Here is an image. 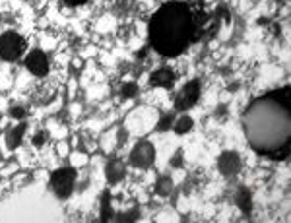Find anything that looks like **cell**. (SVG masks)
<instances>
[{
  "label": "cell",
  "instance_id": "obj_1",
  "mask_svg": "<svg viewBox=\"0 0 291 223\" xmlns=\"http://www.w3.org/2000/svg\"><path fill=\"white\" fill-rule=\"evenodd\" d=\"M216 29V20H210L198 8L186 2L163 4L148 25L150 47L163 56H179L184 49L200 41L206 31Z\"/></svg>",
  "mask_w": 291,
  "mask_h": 223
},
{
  "label": "cell",
  "instance_id": "obj_2",
  "mask_svg": "<svg viewBox=\"0 0 291 223\" xmlns=\"http://www.w3.org/2000/svg\"><path fill=\"white\" fill-rule=\"evenodd\" d=\"M25 49V41L20 33L16 31H6L0 35V56L4 60H16Z\"/></svg>",
  "mask_w": 291,
  "mask_h": 223
},
{
  "label": "cell",
  "instance_id": "obj_3",
  "mask_svg": "<svg viewBox=\"0 0 291 223\" xmlns=\"http://www.w3.org/2000/svg\"><path fill=\"white\" fill-rule=\"evenodd\" d=\"M74 180H76V171L72 167H62V169L53 173L51 184H53V190L57 192L58 198H68L72 194Z\"/></svg>",
  "mask_w": 291,
  "mask_h": 223
},
{
  "label": "cell",
  "instance_id": "obj_4",
  "mask_svg": "<svg viewBox=\"0 0 291 223\" xmlns=\"http://www.w3.org/2000/svg\"><path fill=\"white\" fill-rule=\"evenodd\" d=\"M198 97H200V84L198 82H188L179 91V95L175 99V107L179 111H186V109H190L198 101Z\"/></svg>",
  "mask_w": 291,
  "mask_h": 223
},
{
  "label": "cell",
  "instance_id": "obj_5",
  "mask_svg": "<svg viewBox=\"0 0 291 223\" xmlns=\"http://www.w3.org/2000/svg\"><path fill=\"white\" fill-rule=\"evenodd\" d=\"M154 157H156L154 146L150 142H140L134 150H132V154H130V161H132V165H136V167L146 169V167H150L154 163Z\"/></svg>",
  "mask_w": 291,
  "mask_h": 223
},
{
  "label": "cell",
  "instance_id": "obj_6",
  "mask_svg": "<svg viewBox=\"0 0 291 223\" xmlns=\"http://www.w3.org/2000/svg\"><path fill=\"white\" fill-rule=\"evenodd\" d=\"M25 66L35 76H45L49 72V58L43 51H31L25 56Z\"/></svg>",
  "mask_w": 291,
  "mask_h": 223
},
{
  "label": "cell",
  "instance_id": "obj_7",
  "mask_svg": "<svg viewBox=\"0 0 291 223\" xmlns=\"http://www.w3.org/2000/svg\"><path fill=\"white\" fill-rule=\"evenodd\" d=\"M218 165H220L222 175L231 177V175H237V173H239V169H241V159H239V156H237L235 152H225V154H222V157H220Z\"/></svg>",
  "mask_w": 291,
  "mask_h": 223
},
{
  "label": "cell",
  "instance_id": "obj_8",
  "mask_svg": "<svg viewBox=\"0 0 291 223\" xmlns=\"http://www.w3.org/2000/svg\"><path fill=\"white\" fill-rule=\"evenodd\" d=\"M175 72H171V70H167V68H161V70H157L152 74V78H150V84L152 86H157V88H171L173 84H175Z\"/></svg>",
  "mask_w": 291,
  "mask_h": 223
},
{
  "label": "cell",
  "instance_id": "obj_9",
  "mask_svg": "<svg viewBox=\"0 0 291 223\" xmlns=\"http://www.w3.org/2000/svg\"><path fill=\"white\" fill-rule=\"evenodd\" d=\"M124 173H126V169H124V163L122 161H118V159H113L107 163V180L109 182H118V180H122L124 178Z\"/></svg>",
  "mask_w": 291,
  "mask_h": 223
},
{
  "label": "cell",
  "instance_id": "obj_10",
  "mask_svg": "<svg viewBox=\"0 0 291 223\" xmlns=\"http://www.w3.org/2000/svg\"><path fill=\"white\" fill-rule=\"evenodd\" d=\"M23 132H25V126H23V124L12 128V130L8 132V136H6V146H8V150H16V148L22 144Z\"/></svg>",
  "mask_w": 291,
  "mask_h": 223
},
{
  "label": "cell",
  "instance_id": "obj_11",
  "mask_svg": "<svg viewBox=\"0 0 291 223\" xmlns=\"http://www.w3.org/2000/svg\"><path fill=\"white\" fill-rule=\"evenodd\" d=\"M237 202H239V208L243 210V214L248 216L252 212V202H250V192L246 188H241L239 190V196H237Z\"/></svg>",
  "mask_w": 291,
  "mask_h": 223
},
{
  "label": "cell",
  "instance_id": "obj_12",
  "mask_svg": "<svg viewBox=\"0 0 291 223\" xmlns=\"http://www.w3.org/2000/svg\"><path fill=\"white\" fill-rule=\"evenodd\" d=\"M111 216V194H109V190H105L101 196V222H109Z\"/></svg>",
  "mask_w": 291,
  "mask_h": 223
},
{
  "label": "cell",
  "instance_id": "obj_13",
  "mask_svg": "<svg viewBox=\"0 0 291 223\" xmlns=\"http://www.w3.org/2000/svg\"><path fill=\"white\" fill-rule=\"evenodd\" d=\"M171 190H173V182H171V178H159L156 184V192L159 196H167V194H171Z\"/></svg>",
  "mask_w": 291,
  "mask_h": 223
},
{
  "label": "cell",
  "instance_id": "obj_14",
  "mask_svg": "<svg viewBox=\"0 0 291 223\" xmlns=\"http://www.w3.org/2000/svg\"><path fill=\"white\" fill-rule=\"evenodd\" d=\"M192 118L190 116H182V118H179V122L175 124V132L177 134H184V132H188L190 128H192Z\"/></svg>",
  "mask_w": 291,
  "mask_h": 223
},
{
  "label": "cell",
  "instance_id": "obj_15",
  "mask_svg": "<svg viewBox=\"0 0 291 223\" xmlns=\"http://www.w3.org/2000/svg\"><path fill=\"white\" fill-rule=\"evenodd\" d=\"M138 88H136V84H124L122 86V97H134Z\"/></svg>",
  "mask_w": 291,
  "mask_h": 223
},
{
  "label": "cell",
  "instance_id": "obj_16",
  "mask_svg": "<svg viewBox=\"0 0 291 223\" xmlns=\"http://www.w3.org/2000/svg\"><path fill=\"white\" fill-rule=\"evenodd\" d=\"M171 124H173V116L167 114V116H163V118L159 120V126H157V128H159V130H167Z\"/></svg>",
  "mask_w": 291,
  "mask_h": 223
},
{
  "label": "cell",
  "instance_id": "obj_17",
  "mask_svg": "<svg viewBox=\"0 0 291 223\" xmlns=\"http://www.w3.org/2000/svg\"><path fill=\"white\" fill-rule=\"evenodd\" d=\"M45 138H47V134L45 132H39V134H35V138H33V144L37 146V148H41L43 144H45Z\"/></svg>",
  "mask_w": 291,
  "mask_h": 223
},
{
  "label": "cell",
  "instance_id": "obj_18",
  "mask_svg": "<svg viewBox=\"0 0 291 223\" xmlns=\"http://www.w3.org/2000/svg\"><path fill=\"white\" fill-rule=\"evenodd\" d=\"M10 114H12L14 118H23V116H25V111H23L22 107H12V109H10Z\"/></svg>",
  "mask_w": 291,
  "mask_h": 223
},
{
  "label": "cell",
  "instance_id": "obj_19",
  "mask_svg": "<svg viewBox=\"0 0 291 223\" xmlns=\"http://www.w3.org/2000/svg\"><path fill=\"white\" fill-rule=\"evenodd\" d=\"M88 0H64V4L66 6H72V8H76V6H82V4H86Z\"/></svg>",
  "mask_w": 291,
  "mask_h": 223
},
{
  "label": "cell",
  "instance_id": "obj_20",
  "mask_svg": "<svg viewBox=\"0 0 291 223\" xmlns=\"http://www.w3.org/2000/svg\"><path fill=\"white\" fill-rule=\"evenodd\" d=\"M180 163H182V152H177V156L173 157V161H171V165H175V167H179Z\"/></svg>",
  "mask_w": 291,
  "mask_h": 223
},
{
  "label": "cell",
  "instance_id": "obj_21",
  "mask_svg": "<svg viewBox=\"0 0 291 223\" xmlns=\"http://www.w3.org/2000/svg\"><path fill=\"white\" fill-rule=\"evenodd\" d=\"M282 2H288V0H282Z\"/></svg>",
  "mask_w": 291,
  "mask_h": 223
}]
</instances>
